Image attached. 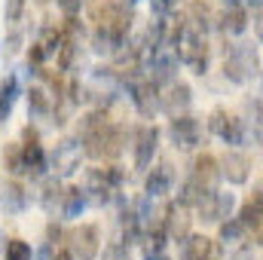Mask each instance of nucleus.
<instances>
[{
    "instance_id": "nucleus-12",
    "label": "nucleus",
    "mask_w": 263,
    "mask_h": 260,
    "mask_svg": "<svg viewBox=\"0 0 263 260\" xmlns=\"http://www.w3.org/2000/svg\"><path fill=\"white\" fill-rule=\"evenodd\" d=\"M193 104V89L181 80H172L165 83V95H159V110H165L168 117H178V114H187Z\"/></svg>"
},
{
    "instance_id": "nucleus-39",
    "label": "nucleus",
    "mask_w": 263,
    "mask_h": 260,
    "mask_svg": "<svg viewBox=\"0 0 263 260\" xmlns=\"http://www.w3.org/2000/svg\"><path fill=\"white\" fill-rule=\"evenodd\" d=\"M18 43H22V34H18V31H15V34H12V37H9V46H6V52H9V55H12V52H15V49H18Z\"/></svg>"
},
{
    "instance_id": "nucleus-34",
    "label": "nucleus",
    "mask_w": 263,
    "mask_h": 260,
    "mask_svg": "<svg viewBox=\"0 0 263 260\" xmlns=\"http://www.w3.org/2000/svg\"><path fill=\"white\" fill-rule=\"evenodd\" d=\"M104 260H132L129 245H126V242H110V245L104 248Z\"/></svg>"
},
{
    "instance_id": "nucleus-40",
    "label": "nucleus",
    "mask_w": 263,
    "mask_h": 260,
    "mask_svg": "<svg viewBox=\"0 0 263 260\" xmlns=\"http://www.w3.org/2000/svg\"><path fill=\"white\" fill-rule=\"evenodd\" d=\"M120 3H126V6H135V3H138V0H120Z\"/></svg>"
},
{
    "instance_id": "nucleus-27",
    "label": "nucleus",
    "mask_w": 263,
    "mask_h": 260,
    "mask_svg": "<svg viewBox=\"0 0 263 260\" xmlns=\"http://www.w3.org/2000/svg\"><path fill=\"white\" fill-rule=\"evenodd\" d=\"M28 110L34 117H49L52 114V95L40 86H31L28 89Z\"/></svg>"
},
{
    "instance_id": "nucleus-44",
    "label": "nucleus",
    "mask_w": 263,
    "mask_h": 260,
    "mask_svg": "<svg viewBox=\"0 0 263 260\" xmlns=\"http://www.w3.org/2000/svg\"><path fill=\"white\" fill-rule=\"evenodd\" d=\"M156 260H168V257H165V254H162V257H156Z\"/></svg>"
},
{
    "instance_id": "nucleus-25",
    "label": "nucleus",
    "mask_w": 263,
    "mask_h": 260,
    "mask_svg": "<svg viewBox=\"0 0 263 260\" xmlns=\"http://www.w3.org/2000/svg\"><path fill=\"white\" fill-rule=\"evenodd\" d=\"M15 98H18V80L9 73L6 80H0V123L9 120V114L15 107Z\"/></svg>"
},
{
    "instance_id": "nucleus-36",
    "label": "nucleus",
    "mask_w": 263,
    "mask_h": 260,
    "mask_svg": "<svg viewBox=\"0 0 263 260\" xmlns=\"http://www.w3.org/2000/svg\"><path fill=\"white\" fill-rule=\"evenodd\" d=\"M175 9H178V0H153V12L162 15V18H165L168 12H175Z\"/></svg>"
},
{
    "instance_id": "nucleus-21",
    "label": "nucleus",
    "mask_w": 263,
    "mask_h": 260,
    "mask_svg": "<svg viewBox=\"0 0 263 260\" xmlns=\"http://www.w3.org/2000/svg\"><path fill=\"white\" fill-rule=\"evenodd\" d=\"M25 205H28V193H25V187L18 181H6L0 187V208L6 214H22Z\"/></svg>"
},
{
    "instance_id": "nucleus-26",
    "label": "nucleus",
    "mask_w": 263,
    "mask_h": 260,
    "mask_svg": "<svg viewBox=\"0 0 263 260\" xmlns=\"http://www.w3.org/2000/svg\"><path fill=\"white\" fill-rule=\"evenodd\" d=\"M86 208V193L80 187H65L62 190V217H80Z\"/></svg>"
},
{
    "instance_id": "nucleus-37",
    "label": "nucleus",
    "mask_w": 263,
    "mask_h": 260,
    "mask_svg": "<svg viewBox=\"0 0 263 260\" xmlns=\"http://www.w3.org/2000/svg\"><path fill=\"white\" fill-rule=\"evenodd\" d=\"M62 239H65V233H62V227H59V224H49V227H46V242H49V245L55 248V245H59Z\"/></svg>"
},
{
    "instance_id": "nucleus-6",
    "label": "nucleus",
    "mask_w": 263,
    "mask_h": 260,
    "mask_svg": "<svg viewBox=\"0 0 263 260\" xmlns=\"http://www.w3.org/2000/svg\"><path fill=\"white\" fill-rule=\"evenodd\" d=\"M22 175H28L31 181H40L43 175H46V150H43V144H40V132L34 129V126H25L22 132Z\"/></svg>"
},
{
    "instance_id": "nucleus-2",
    "label": "nucleus",
    "mask_w": 263,
    "mask_h": 260,
    "mask_svg": "<svg viewBox=\"0 0 263 260\" xmlns=\"http://www.w3.org/2000/svg\"><path fill=\"white\" fill-rule=\"evenodd\" d=\"M223 77L236 86H245L260 77V52L257 43H236L223 55Z\"/></svg>"
},
{
    "instance_id": "nucleus-7",
    "label": "nucleus",
    "mask_w": 263,
    "mask_h": 260,
    "mask_svg": "<svg viewBox=\"0 0 263 260\" xmlns=\"http://www.w3.org/2000/svg\"><path fill=\"white\" fill-rule=\"evenodd\" d=\"M80 159H83V144L80 138H62L52 150V156H46V165L55 178H67L80 169Z\"/></svg>"
},
{
    "instance_id": "nucleus-38",
    "label": "nucleus",
    "mask_w": 263,
    "mask_h": 260,
    "mask_svg": "<svg viewBox=\"0 0 263 260\" xmlns=\"http://www.w3.org/2000/svg\"><path fill=\"white\" fill-rule=\"evenodd\" d=\"M80 3H83V0H59V6H62L65 15H77V12H80Z\"/></svg>"
},
{
    "instance_id": "nucleus-30",
    "label": "nucleus",
    "mask_w": 263,
    "mask_h": 260,
    "mask_svg": "<svg viewBox=\"0 0 263 260\" xmlns=\"http://www.w3.org/2000/svg\"><path fill=\"white\" fill-rule=\"evenodd\" d=\"M3 169L12 178H22V147L18 144H6V150H3Z\"/></svg>"
},
{
    "instance_id": "nucleus-31",
    "label": "nucleus",
    "mask_w": 263,
    "mask_h": 260,
    "mask_svg": "<svg viewBox=\"0 0 263 260\" xmlns=\"http://www.w3.org/2000/svg\"><path fill=\"white\" fill-rule=\"evenodd\" d=\"M202 193H208V190H202L193 178H187V181H184V187H181V193H178V202H181V205H187V208H196V202L202 199Z\"/></svg>"
},
{
    "instance_id": "nucleus-10",
    "label": "nucleus",
    "mask_w": 263,
    "mask_h": 260,
    "mask_svg": "<svg viewBox=\"0 0 263 260\" xmlns=\"http://www.w3.org/2000/svg\"><path fill=\"white\" fill-rule=\"evenodd\" d=\"M168 138H172V144L181 147V150H196L199 144L205 141L202 123H199L196 117H190V114L172 117V123H168Z\"/></svg>"
},
{
    "instance_id": "nucleus-28",
    "label": "nucleus",
    "mask_w": 263,
    "mask_h": 260,
    "mask_svg": "<svg viewBox=\"0 0 263 260\" xmlns=\"http://www.w3.org/2000/svg\"><path fill=\"white\" fill-rule=\"evenodd\" d=\"M123 43H126V40L114 37V34H110V31H104V28H95V34H92V49H95L98 55H114Z\"/></svg>"
},
{
    "instance_id": "nucleus-22",
    "label": "nucleus",
    "mask_w": 263,
    "mask_h": 260,
    "mask_svg": "<svg viewBox=\"0 0 263 260\" xmlns=\"http://www.w3.org/2000/svg\"><path fill=\"white\" fill-rule=\"evenodd\" d=\"M217 28H220L223 34H245V28H248V9H245L242 3L227 6V9L220 12Z\"/></svg>"
},
{
    "instance_id": "nucleus-18",
    "label": "nucleus",
    "mask_w": 263,
    "mask_h": 260,
    "mask_svg": "<svg viewBox=\"0 0 263 260\" xmlns=\"http://www.w3.org/2000/svg\"><path fill=\"white\" fill-rule=\"evenodd\" d=\"M239 220H242V227L254 236V242H260V227H263V196H260V184L254 187V193L251 199L242 205V211H239Z\"/></svg>"
},
{
    "instance_id": "nucleus-23",
    "label": "nucleus",
    "mask_w": 263,
    "mask_h": 260,
    "mask_svg": "<svg viewBox=\"0 0 263 260\" xmlns=\"http://www.w3.org/2000/svg\"><path fill=\"white\" fill-rule=\"evenodd\" d=\"M62 190H65V187L59 184V178H55V175L43 181V193H40V205H43V211H46L49 217L62 214Z\"/></svg>"
},
{
    "instance_id": "nucleus-42",
    "label": "nucleus",
    "mask_w": 263,
    "mask_h": 260,
    "mask_svg": "<svg viewBox=\"0 0 263 260\" xmlns=\"http://www.w3.org/2000/svg\"><path fill=\"white\" fill-rule=\"evenodd\" d=\"M34 3H40V6H43V3H49V0H34Z\"/></svg>"
},
{
    "instance_id": "nucleus-33",
    "label": "nucleus",
    "mask_w": 263,
    "mask_h": 260,
    "mask_svg": "<svg viewBox=\"0 0 263 260\" xmlns=\"http://www.w3.org/2000/svg\"><path fill=\"white\" fill-rule=\"evenodd\" d=\"M25 6H28V0H6V6H3L6 22H9V25H15V22L25 15Z\"/></svg>"
},
{
    "instance_id": "nucleus-19",
    "label": "nucleus",
    "mask_w": 263,
    "mask_h": 260,
    "mask_svg": "<svg viewBox=\"0 0 263 260\" xmlns=\"http://www.w3.org/2000/svg\"><path fill=\"white\" fill-rule=\"evenodd\" d=\"M181 242V251H178V260H211L214 257V242L208 236H199V233H187Z\"/></svg>"
},
{
    "instance_id": "nucleus-32",
    "label": "nucleus",
    "mask_w": 263,
    "mask_h": 260,
    "mask_svg": "<svg viewBox=\"0 0 263 260\" xmlns=\"http://www.w3.org/2000/svg\"><path fill=\"white\" fill-rule=\"evenodd\" d=\"M3 251H6V260H31L34 257V251H31V245L25 239H6Z\"/></svg>"
},
{
    "instance_id": "nucleus-29",
    "label": "nucleus",
    "mask_w": 263,
    "mask_h": 260,
    "mask_svg": "<svg viewBox=\"0 0 263 260\" xmlns=\"http://www.w3.org/2000/svg\"><path fill=\"white\" fill-rule=\"evenodd\" d=\"M62 37H65V34H62V28H59V25H52V18H46V25L40 28V40H37V43L43 46V52H46V55H55V49H59Z\"/></svg>"
},
{
    "instance_id": "nucleus-8",
    "label": "nucleus",
    "mask_w": 263,
    "mask_h": 260,
    "mask_svg": "<svg viewBox=\"0 0 263 260\" xmlns=\"http://www.w3.org/2000/svg\"><path fill=\"white\" fill-rule=\"evenodd\" d=\"M67 251L73 254V260H95L101 251V233L95 224H80L65 236Z\"/></svg>"
},
{
    "instance_id": "nucleus-20",
    "label": "nucleus",
    "mask_w": 263,
    "mask_h": 260,
    "mask_svg": "<svg viewBox=\"0 0 263 260\" xmlns=\"http://www.w3.org/2000/svg\"><path fill=\"white\" fill-rule=\"evenodd\" d=\"M190 178L196 181L202 190H214V187H217V181H220L217 159H214L211 153H199L196 159H193V175H190Z\"/></svg>"
},
{
    "instance_id": "nucleus-16",
    "label": "nucleus",
    "mask_w": 263,
    "mask_h": 260,
    "mask_svg": "<svg viewBox=\"0 0 263 260\" xmlns=\"http://www.w3.org/2000/svg\"><path fill=\"white\" fill-rule=\"evenodd\" d=\"M190 208L181 205V202H168L162 208V227H165V236L168 239H184L190 233Z\"/></svg>"
},
{
    "instance_id": "nucleus-17",
    "label": "nucleus",
    "mask_w": 263,
    "mask_h": 260,
    "mask_svg": "<svg viewBox=\"0 0 263 260\" xmlns=\"http://www.w3.org/2000/svg\"><path fill=\"white\" fill-rule=\"evenodd\" d=\"M172 187H175V165H172V162L153 165V172H150L147 181H144V193L150 196V199H159V196L172 193Z\"/></svg>"
},
{
    "instance_id": "nucleus-1",
    "label": "nucleus",
    "mask_w": 263,
    "mask_h": 260,
    "mask_svg": "<svg viewBox=\"0 0 263 260\" xmlns=\"http://www.w3.org/2000/svg\"><path fill=\"white\" fill-rule=\"evenodd\" d=\"M80 144L92 159H117L126 147V132L110 123L104 107H98L80 120Z\"/></svg>"
},
{
    "instance_id": "nucleus-43",
    "label": "nucleus",
    "mask_w": 263,
    "mask_h": 260,
    "mask_svg": "<svg viewBox=\"0 0 263 260\" xmlns=\"http://www.w3.org/2000/svg\"><path fill=\"white\" fill-rule=\"evenodd\" d=\"M0 251H3V236H0Z\"/></svg>"
},
{
    "instance_id": "nucleus-5",
    "label": "nucleus",
    "mask_w": 263,
    "mask_h": 260,
    "mask_svg": "<svg viewBox=\"0 0 263 260\" xmlns=\"http://www.w3.org/2000/svg\"><path fill=\"white\" fill-rule=\"evenodd\" d=\"M175 55H178V65L193 67L196 77L208 73V43H205V34H199L196 28H190L187 22H184V28L178 34Z\"/></svg>"
},
{
    "instance_id": "nucleus-13",
    "label": "nucleus",
    "mask_w": 263,
    "mask_h": 260,
    "mask_svg": "<svg viewBox=\"0 0 263 260\" xmlns=\"http://www.w3.org/2000/svg\"><path fill=\"white\" fill-rule=\"evenodd\" d=\"M217 169H220V178H227V181L236 184V187H242V184L251 178V159H248L245 153H239V150L223 153V156L217 159Z\"/></svg>"
},
{
    "instance_id": "nucleus-41",
    "label": "nucleus",
    "mask_w": 263,
    "mask_h": 260,
    "mask_svg": "<svg viewBox=\"0 0 263 260\" xmlns=\"http://www.w3.org/2000/svg\"><path fill=\"white\" fill-rule=\"evenodd\" d=\"M223 3H227V6H233V3H242V0H223Z\"/></svg>"
},
{
    "instance_id": "nucleus-3",
    "label": "nucleus",
    "mask_w": 263,
    "mask_h": 260,
    "mask_svg": "<svg viewBox=\"0 0 263 260\" xmlns=\"http://www.w3.org/2000/svg\"><path fill=\"white\" fill-rule=\"evenodd\" d=\"M123 181H126V172H123L120 165L89 169V172H86V184H83L86 202H92V205H107L110 199H117V196H120Z\"/></svg>"
},
{
    "instance_id": "nucleus-15",
    "label": "nucleus",
    "mask_w": 263,
    "mask_h": 260,
    "mask_svg": "<svg viewBox=\"0 0 263 260\" xmlns=\"http://www.w3.org/2000/svg\"><path fill=\"white\" fill-rule=\"evenodd\" d=\"M165 242H168V236H165V227H162V220H153V224H147V227L141 230V236H138L141 257H144V260L162 257V254H165Z\"/></svg>"
},
{
    "instance_id": "nucleus-35",
    "label": "nucleus",
    "mask_w": 263,
    "mask_h": 260,
    "mask_svg": "<svg viewBox=\"0 0 263 260\" xmlns=\"http://www.w3.org/2000/svg\"><path fill=\"white\" fill-rule=\"evenodd\" d=\"M46 59H49V55L43 52V46H40V43H31V49H28V67H34V73L43 67Z\"/></svg>"
},
{
    "instance_id": "nucleus-11",
    "label": "nucleus",
    "mask_w": 263,
    "mask_h": 260,
    "mask_svg": "<svg viewBox=\"0 0 263 260\" xmlns=\"http://www.w3.org/2000/svg\"><path fill=\"white\" fill-rule=\"evenodd\" d=\"M123 89H129L132 104L138 107L141 117H156V114H159V86H156V83L135 77V80H126V83H123Z\"/></svg>"
},
{
    "instance_id": "nucleus-9",
    "label": "nucleus",
    "mask_w": 263,
    "mask_h": 260,
    "mask_svg": "<svg viewBox=\"0 0 263 260\" xmlns=\"http://www.w3.org/2000/svg\"><path fill=\"white\" fill-rule=\"evenodd\" d=\"M233 208H236V196L220 193L217 187L208 190V193H202V199L196 202V214L205 224H220V220H227V217L233 214Z\"/></svg>"
},
{
    "instance_id": "nucleus-24",
    "label": "nucleus",
    "mask_w": 263,
    "mask_h": 260,
    "mask_svg": "<svg viewBox=\"0 0 263 260\" xmlns=\"http://www.w3.org/2000/svg\"><path fill=\"white\" fill-rule=\"evenodd\" d=\"M220 242L227 245V248H236V245H245L248 242V230L242 227V220L239 217H227V220H220Z\"/></svg>"
},
{
    "instance_id": "nucleus-14",
    "label": "nucleus",
    "mask_w": 263,
    "mask_h": 260,
    "mask_svg": "<svg viewBox=\"0 0 263 260\" xmlns=\"http://www.w3.org/2000/svg\"><path fill=\"white\" fill-rule=\"evenodd\" d=\"M159 147V129L156 126H141L135 132V169L147 172L153 162V153Z\"/></svg>"
},
{
    "instance_id": "nucleus-4",
    "label": "nucleus",
    "mask_w": 263,
    "mask_h": 260,
    "mask_svg": "<svg viewBox=\"0 0 263 260\" xmlns=\"http://www.w3.org/2000/svg\"><path fill=\"white\" fill-rule=\"evenodd\" d=\"M208 132L217 135L223 144H260V132H254L242 117H233L227 107H214L208 117Z\"/></svg>"
}]
</instances>
